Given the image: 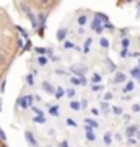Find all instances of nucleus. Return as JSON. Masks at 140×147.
I'll return each mask as SVG.
<instances>
[{
  "mask_svg": "<svg viewBox=\"0 0 140 147\" xmlns=\"http://www.w3.org/2000/svg\"><path fill=\"white\" fill-rule=\"evenodd\" d=\"M73 93H75L73 90H68V92H67V95H68V96H73Z\"/></svg>",
  "mask_w": 140,
  "mask_h": 147,
  "instance_id": "obj_21",
  "label": "nucleus"
},
{
  "mask_svg": "<svg viewBox=\"0 0 140 147\" xmlns=\"http://www.w3.org/2000/svg\"><path fill=\"white\" fill-rule=\"evenodd\" d=\"M101 46H103V47H108V46H109L108 39H104V38H103V39H101Z\"/></svg>",
  "mask_w": 140,
  "mask_h": 147,
  "instance_id": "obj_10",
  "label": "nucleus"
},
{
  "mask_svg": "<svg viewBox=\"0 0 140 147\" xmlns=\"http://www.w3.org/2000/svg\"><path fill=\"white\" fill-rule=\"evenodd\" d=\"M88 139L90 141H94V134L93 132H88Z\"/></svg>",
  "mask_w": 140,
  "mask_h": 147,
  "instance_id": "obj_18",
  "label": "nucleus"
},
{
  "mask_svg": "<svg viewBox=\"0 0 140 147\" xmlns=\"http://www.w3.org/2000/svg\"><path fill=\"white\" fill-rule=\"evenodd\" d=\"M78 25H82V26L83 25H86V16L85 15H82L80 18H78Z\"/></svg>",
  "mask_w": 140,
  "mask_h": 147,
  "instance_id": "obj_5",
  "label": "nucleus"
},
{
  "mask_svg": "<svg viewBox=\"0 0 140 147\" xmlns=\"http://www.w3.org/2000/svg\"><path fill=\"white\" fill-rule=\"evenodd\" d=\"M114 113L116 115H121V108H114Z\"/></svg>",
  "mask_w": 140,
  "mask_h": 147,
  "instance_id": "obj_22",
  "label": "nucleus"
},
{
  "mask_svg": "<svg viewBox=\"0 0 140 147\" xmlns=\"http://www.w3.org/2000/svg\"><path fill=\"white\" fill-rule=\"evenodd\" d=\"M42 87L46 88V92H47V93H52V92H54V90H52V87H51L49 84H47V82H44V84H42Z\"/></svg>",
  "mask_w": 140,
  "mask_h": 147,
  "instance_id": "obj_4",
  "label": "nucleus"
},
{
  "mask_svg": "<svg viewBox=\"0 0 140 147\" xmlns=\"http://www.w3.org/2000/svg\"><path fill=\"white\" fill-rule=\"evenodd\" d=\"M104 142H106V144H111V134H106V136H104Z\"/></svg>",
  "mask_w": 140,
  "mask_h": 147,
  "instance_id": "obj_9",
  "label": "nucleus"
},
{
  "mask_svg": "<svg viewBox=\"0 0 140 147\" xmlns=\"http://www.w3.org/2000/svg\"><path fill=\"white\" fill-rule=\"evenodd\" d=\"M86 123H88L90 126H93V127H96V126H98V124H96L94 121H91V119H86Z\"/></svg>",
  "mask_w": 140,
  "mask_h": 147,
  "instance_id": "obj_13",
  "label": "nucleus"
},
{
  "mask_svg": "<svg viewBox=\"0 0 140 147\" xmlns=\"http://www.w3.org/2000/svg\"><path fill=\"white\" fill-rule=\"evenodd\" d=\"M109 70H116V65H114V64H113V62H111V61H109Z\"/></svg>",
  "mask_w": 140,
  "mask_h": 147,
  "instance_id": "obj_15",
  "label": "nucleus"
},
{
  "mask_svg": "<svg viewBox=\"0 0 140 147\" xmlns=\"http://www.w3.org/2000/svg\"><path fill=\"white\" fill-rule=\"evenodd\" d=\"M114 80H116V82H124V80H125V75H124V74H121V72L116 74V79H114Z\"/></svg>",
  "mask_w": 140,
  "mask_h": 147,
  "instance_id": "obj_3",
  "label": "nucleus"
},
{
  "mask_svg": "<svg viewBox=\"0 0 140 147\" xmlns=\"http://www.w3.org/2000/svg\"><path fill=\"white\" fill-rule=\"evenodd\" d=\"M25 137L28 139V142H29L33 147H36V146H38V142H36V139H34V136H33L29 131H26V132H25Z\"/></svg>",
  "mask_w": 140,
  "mask_h": 147,
  "instance_id": "obj_1",
  "label": "nucleus"
},
{
  "mask_svg": "<svg viewBox=\"0 0 140 147\" xmlns=\"http://www.w3.org/2000/svg\"><path fill=\"white\" fill-rule=\"evenodd\" d=\"M3 64H5V57H3V56L0 54V65H3Z\"/></svg>",
  "mask_w": 140,
  "mask_h": 147,
  "instance_id": "obj_19",
  "label": "nucleus"
},
{
  "mask_svg": "<svg viewBox=\"0 0 140 147\" xmlns=\"http://www.w3.org/2000/svg\"><path fill=\"white\" fill-rule=\"evenodd\" d=\"M70 106H72L73 110H78V108H80V105H78V101H72V103H70Z\"/></svg>",
  "mask_w": 140,
  "mask_h": 147,
  "instance_id": "obj_8",
  "label": "nucleus"
},
{
  "mask_svg": "<svg viewBox=\"0 0 140 147\" xmlns=\"http://www.w3.org/2000/svg\"><path fill=\"white\" fill-rule=\"evenodd\" d=\"M28 84H29V85H33V84H34V79H33L31 75H29V77H28Z\"/></svg>",
  "mask_w": 140,
  "mask_h": 147,
  "instance_id": "obj_17",
  "label": "nucleus"
},
{
  "mask_svg": "<svg viewBox=\"0 0 140 147\" xmlns=\"http://www.w3.org/2000/svg\"><path fill=\"white\" fill-rule=\"evenodd\" d=\"M36 51L39 54H44V53H47V49H44V47H36Z\"/></svg>",
  "mask_w": 140,
  "mask_h": 147,
  "instance_id": "obj_12",
  "label": "nucleus"
},
{
  "mask_svg": "<svg viewBox=\"0 0 140 147\" xmlns=\"http://www.w3.org/2000/svg\"><path fill=\"white\" fill-rule=\"evenodd\" d=\"M91 82H94V84H96V82H101V75H98V74H94L93 77H91Z\"/></svg>",
  "mask_w": 140,
  "mask_h": 147,
  "instance_id": "obj_6",
  "label": "nucleus"
},
{
  "mask_svg": "<svg viewBox=\"0 0 140 147\" xmlns=\"http://www.w3.org/2000/svg\"><path fill=\"white\" fill-rule=\"evenodd\" d=\"M34 121H36V123H46L44 118H34Z\"/></svg>",
  "mask_w": 140,
  "mask_h": 147,
  "instance_id": "obj_16",
  "label": "nucleus"
},
{
  "mask_svg": "<svg viewBox=\"0 0 140 147\" xmlns=\"http://www.w3.org/2000/svg\"><path fill=\"white\" fill-rule=\"evenodd\" d=\"M135 129H137V127H129V129H127V136H134V132H135Z\"/></svg>",
  "mask_w": 140,
  "mask_h": 147,
  "instance_id": "obj_7",
  "label": "nucleus"
},
{
  "mask_svg": "<svg viewBox=\"0 0 140 147\" xmlns=\"http://www.w3.org/2000/svg\"><path fill=\"white\" fill-rule=\"evenodd\" d=\"M39 64H41V65H46V64H47V59H46V57H39Z\"/></svg>",
  "mask_w": 140,
  "mask_h": 147,
  "instance_id": "obj_11",
  "label": "nucleus"
},
{
  "mask_svg": "<svg viewBox=\"0 0 140 147\" xmlns=\"http://www.w3.org/2000/svg\"><path fill=\"white\" fill-rule=\"evenodd\" d=\"M51 113H52V115H56V113H59V110H57V108H51Z\"/></svg>",
  "mask_w": 140,
  "mask_h": 147,
  "instance_id": "obj_20",
  "label": "nucleus"
},
{
  "mask_svg": "<svg viewBox=\"0 0 140 147\" xmlns=\"http://www.w3.org/2000/svg\"><path fill=\"white\" fill-rule=\"evenodd\" d=\"M132 88H134V84H129L127 87H125V90H124V92H130Z\"/></svg>",
  "mask_w": 140,
  "mask_h": 147,
  "instance_id": "obj_14",
  "label": "nucleus"
},
{
  "mask_svg": "<svg viewBox=\"0 0 140 147\" xmlns=\"http://www.w3.org/2000/svg\"><path fill=\"white\" fill-rule=\"evenodd\" d=\"M65 34H67V31H65V30H59V31H57V39H59V41H64Z\"/></svg>",
  "mask_w": 140,
  "mask_h": 147,
  "instance_id": "obj_2",
  "label": "nucleus"
}]
</instances>
